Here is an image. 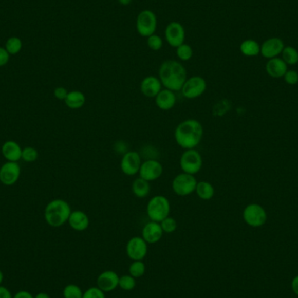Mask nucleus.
I'll return each mask as SVG.
<instances>
[{
	"instance_id": "nucleus-19",
	"label": "nucleus",
	"mask_w": 298,
	"mask_h": 298,
	"mask_svg": "<svg viewBox=\"0 0 298 298\" xmlns=\"http://www.w3.org/2000/svg\"><path fill=\"white\" fill-rule=\"evenodd\" d=\"M156 106L163 111H169L175 106L176 104V95L169 89H161V92L155 97Z\"/></svg>"
},
{
	"instance_id": "nucleus-41",
	"label": "nucleus",
	"mask_w": 298,
	"mask_h": 298,
	"mask_svg": "<svg viewBox=\"0 0 298 298\" xmlns=\"http://www.w3.org/2000/svg\"><path fill=\"white\" fill-rule=\"evenodd\" d=\"M13 298H34L31 293L26 291V290H21L15 294Z\"/></svg>"
},
{
	"instance_id": "nucleus-45",
	"label": "nucleus",
	"mask_w": 298,
	"mask_h": 298,
	"mask_svg": "<svg viewBox=\"0 0 298 298\" xmlns=\"http://www.w3.org/2000/svg\"><path fill=\"white\" fill-rule=\"evenodd\" d=\"M3 280H4V274L3 272H2L1 270H0V285H1V284H2V283H3Z\"/></svg>"
},
{
	"instance_id": "nucleus-42",
	"label": "nucleus",
	"mask_w": 298,
	"mask_h": 298,
	"mask_svg": "<svg viewBox=\"0 0 298 298\" xmlns=\"http://www.w3.org/2000/svg\"><path fill=\"white\" fill-rule=\"evenodd\" d=\"M292 289L294 292L298 295V276L294 278V280L292 281Z\"/></svg>"
},
{
	"instance_id": "nucleus-6",
	"label": "nucleus",
	"mask_w": 298,
	"mask_h": 298,
	"mask_svg": "<svg viewBox=\"0 0 298 298\" xmlns=\"http://www.w3.org/2000/svg\"><path fill=\"white\" fill-rule=\"evenodd\" d=\"M197 180L193 175L181 173L176 175L172 181L173 191L180 196H187L195 192Z\"/></svg>"
},
{
	"instance_id": "nucleus-30",
	"label": "nucleus",
	"mask_w": 298,
	"mask_h": 298,
	"mask_svg": "<svg viewBox=\"0 0 298 298\" xmlns=\"http://www.w3.org/2000/svg\"><path fill=\"white\" fill-rule=\"evenodd\" d=\"M146 272V266L142 261H134L129 267V273L133 277H141Z\"/></svg>"
},
{
	"instance_id": "nucleus-3",
	"label": "nucleus",
	"mask_w": 298,
	"mask_h": 298,
	"mask_svg": "<svg viewBox=\"0 0 298 298\" xmlns=\"http://www.w3.org/2000/svg\"><path fill=\"white\" fill-rule=\"evenodd\" d=\"M72 210L68 202L61 199H56L49 202L45 210V219L47 224L53 228L63 226L68 221Z\"/></svg>"
},
{
	"instance_id": "nucleus-39",
	"label": "nucleus",
	"mask_w": 298,
	"mask_h": 298,
	"mask_svg": "<svg viewBox=\"0 0 298 298\" xmlns=\"http://www.w3.org/2000/svg\"><path fill=\"white\" fill-rule=\"evenodd\" d=\"M10 54L6 48L0 47V66H4L8 63Z\"/></svg>"
},
{
	"instance_id": "nucleus-37",
	"label": "nucleus",
	"mask_w": 298,
	"mask_h": 298,
	"mask_svg": "<svg viewBox=\"0 0 298 298\" xmlns=\"http://www.w3.org/2000/svg\"><path fill=\"white\" fill-rule=\"evenodd\" d=\"M284 77V81L289 85H295L298 83V73L294 70L287 71Z\"/></svg>"
},
{
	"instance_id": "nucleus-14",
	"label": "nucleus",
	"mask_w": 298,
	"mask_h": 298,
	"mask_svg": "<svg viewBox=\"0 0 298 298\" xmlns=\"http://www.w3.org/2000/svg\"><path fill=\"white\" fill-rule=\"evenodd\" d=\"M21 175V166L17 162L8 161L0 169V181L6 186H12L17 182Z\"/></svg>"
},
{
	"instance_id": "nucleus-20",
	"label": "nucleus",
	"mask_w": 298,
	"mask_h": 298,
	"mask_svg": "<svg viewBox=\"0 0 298 298\" xmlns=\"http://www.w3.org/2000/svg\"><path fill=\"white\" fill-rule=\"evenodd\" d=\"M68 222L72 230L80 232L87 230L90 224L88 215L81 210L72 211L69 216Z\"/></svg>"
},
{
	"instance_id": "nucleus-26",
	"label": "nucleus",
	"mask_w": 298,
	"mask_h": 298,
	"mask_svg": "<svg viewBox=\"0 0 298 298\" xmlns=\"http://www.w3.org/2000/svg\"><path fill=\"white\" fill-rule=\"evenodd\" d=\"M241 53L247 57H254L261 52V47L256 41L253 40H247L244 41L240 46Z\"/></svg>"
},
{
	"instance_id": "nucleus-7",
	"label": "nucleus",
	"mask_w": 298,
	"mask_h": 298,
	"mask_svg": "<svg viewBox=\"0 0 298 298\" xmlns=\"http://www.w3.org/2000/svg\"><path fill=\"white\" fill-rule=\"evenodd\" d=\"M157 28V17L150 10H144L138 15L136 20V29L142 37L148 38L155 34Z\"/></svg>"
},
{
	"instance_id": "nucleus-8",
	"label": "nucleus",
	"mask_w": 298,
	"mask_h": 298,
	"mask_svg": "<svg viewBox=\"0 0 298 298\" xmlns=\"http://www.w3.org/2000/svg\"><path fill=\"white\" fill-rule=\"evenodd\" d=\"M207 82L204 78L201 76H193L190 79H187L184 83L181 92L186 99H196L203 95L206 92Z\"/></svg>"
},
{
	"instance_id": "nucleus-31",
	"label": "nucleus",
	"mask_w": 298,
	"mask_h": 298,
	"mask_svg": "<svg viewBox=\"0 0 298 298\" xmlns=\"http://www.w3.org/2000/svg\"><path fill=\"white\" fill-rule=\"evenodd\" d=\"M176 54L178 58L182 61H190L193 57V49L190 45L183 43L176 47Z\"/></svg>"
},
{
	"instance_id": "nucleus-18",
	"label": "nucleus",
	"mask_w": 298,
	"mask_h": 298,
	"mask_svg": "<svg viewBox=\"0 0 298 298\" xmlns=\"http://www.w3.org/2000/svg\"><path fill=\"white\" fill-rule=\"evenodd\" d=\"M284 42L278 38H272L265 41L261 46V53L264 58L273 59L283 52Z\"/></svg>"
},
{
	"instance_id": "nucleus-43",
	"label": "nucleus",
	"mask_w": 298,
	"mask_h": 298,
	"mask_svg": "<svg viewBox=\"0 0 298 298\" xmlns=\"http://www.w3.org/2000/svg\"><path fill=\"white\" fill-rule=\"evenodd\" d=\"M34 298H51V296L45 292L38 293L37 295H35Z\"/></svg>"
},
{
	"instance_id": "nucleus-23",
	"label": "nucleus",
	"mask_w": 298,
	"mask_h": 298,
	"mask_svg": "<svg viewBox=\"0 0 298 298\" xmlns=\"http://www.w3.org/2000/svg\"><path fill=\"white\" fill-rule=\"evenodd\" d=\"M67 107L70 109H80L86 103V96L81 91L69 92L65 100Z\"/></svg>"
},
{
	"instance_id": "nucleus-40",
	"label": "nucleus",
	"mask_w": 298,
	"mask_h": 298,
	"mask_svg": "<svg viewBox=\"0 0 298 298\" xmlns=\"http://www.w3.org/2000/svg\"><path fill=\"white\" fill-rule=\"evenodd\" d=\"M0 298H13L11 291L6 287L0 285Z\"/></svg>"
},
{
	"instance_id": "nucleus-16",
	"label": "nucleus",
	"mask_w": 298,
	"mask_h": 298,
	"mask_svg": "<svg viewBox=\"0 0 298 298\" xmlns=\"http://www.w3.org/2000/svg\"><path fill=\"white\" fill-rule=\"evenodd\" d=\"M163 233L160 222L151 221L144 226L142 238L146 241V244H156L162 238Z\"/></svg>"
},
{
	"instance_id": "nucleus-24",
	"label": "nucleus",
	"mask_w": 298,
	"mask_h": 298,
	"mask_svg": "<svg viewBox=\"0 0 298 298\" xmlns=\"http://www.w3.org/2000/svg\"><path fill=\"white\" fill-rule=\"evenodd\" d=\"M195 193L201 200L210 201L215 195V189L209 181H199L196 185Z\"/></svg>"
},
{
	"instance_id": "nucleus-4",
	"label": "nucleus",
	"mask_w": 298,
	"mask_h": 298,
	"mask_svg": "<svg viewBox=\"0 0 298 298\" xmlns=\"http://www.w3.org/2000/svg\"><path fill=\"white\" fill-rule=\"evenodd\" d=\"M171 206L169 199L163 195H155L149 200L146 206V214L153 221L161 222L170 216Z\"/></svg>"
},
{
	"instance_id": "nucleus-44",
	"label": "nucleus",
	"mask_w": 298,
	"mask_h": 298,
	"mask_svg": "<svg viewBox=\"0 0 298 298\" xmlns=\"http://www.w3.org/2000/svg\"><path fill=\"white\" fill-rule=\"evenodd\" d=\"M118 1H119V3L122 5V6H128V5L131 4L133 0H118Z\"/></svg>"
},
{
	"instance_id": "nucleus-29",
	"label": "nucleus",
	"mask_w": 298,
	"mask_h": 298,
	"mask_svg": "<svg viewBox=\"0 0 298 298\" xmlns=\"http://www.w3.org/2000/svg\"><path fill=\"white\" fill-rule=\"evenodd\" d=\"M83 291L76 284H68L64 288V298H82Z\"/></svg>"
},
{
	"instance_id": "nucleus-28",
	"label": "nucleus",
	"mask_w": 298,
	"mask_h": 298,
	"mask_svg": "<svg viewBox=\"0 0 298 298\" xmlns=\"http://www.w3.org/2000/svg\"><path fill=\"white\" fill-rule=\"evenodd\" d=\"M6 49L9 54H17L22 49V41L20 38H10L8 41H6Z\"/></svg>"
},
{
	"instance_id": "nucleus-9",
	"label": "nucleus",
	"mask_w": 298,
	"mask_h": 298,
	"mask_svg": "<svg viewBox=\"0 0 298 298\" xmlns=\"http://www.w3.org/2000/svg\"><path fill=\"white\" fill-rule=\"evenodd\" d=\"M244 220L248 225L251 227H261L266 222L267 214L261 205L252 203L244 209Z\"/></svg>"
},
{
	"instance_id": "nucleus-12",
	"label": "nucleus",
	"mask_w": 298,
	"mask_h": 298,
	"mask_svg": "<svg viewBox=\"0 0 298 298\" xmlns=\"http://www.w3.org/2000/svg\"><path fill=\"white\" fill-rule=\"evenodd\" d=\"M163 174V166L160 161L156 160H147L141 164L139 171L140 177L149 181L158 180Z\"/></svg>"
},
{
	"instance_id": "nucleus-13",
	"label": "nucleus",
	"mask_w": 298,
	"mask_h": 298,
	"mask_svg": "<svg viewBox=\"0 0 298 298\" xmlns=\"http://www.w3.org/2000/svg\"><path fill=\"white\" fill-rule=\"evenodd\" d=\"M165 36L169 45L173 47H178L185 41V29L181 24L173 21L166 26Z\"/></svg>"
},
{
	"instance_id": "nucleus-35",
	"label": "nucleus",
	"mask_w": 298,
	"mask_h": 298,
	"mask_svg": "<svg viewBox=\"0 0 298 298\" xmlns=\"http://www.w3.org/2000/svg\"><path fill=\"white\" fill-rule=\"evenodd\" d=\"M38 156L39 155H38L37 150L33 147L28 146L22 150V159L26 162H32L36 161Z\"/></svg>"
},
{
	"instance_id": "nucleus-38",
	"label": "nucleus",
	"mask_w": 298,
	"mask_h": 298,
	"mask_svg": "<svg viewBox=\"0 0 298 298\" xmlns=\"http://www.w3.org/2000/svg\"><path fill=\"white\" fill-rule=\"evenodd\" d=\"M67 95H68L67 90L65 87H62V86L57 87L54 90V96L60 101H65Z\"/></svg>"
},
{
	"instance_id": "nucleus-15",
	"label": "nucleus",
	"mask_w": 298,
	"mask_h": 298,
	"mask_svg": "<svg viewBox=\"0 0 298 298\" xmlns=\"http://www.w3.org/2000/svg\"><path fill=\"white\" fill-rule=\"evenodd\" d=\"M120 276L113 270H106L99 275L97 287L104 292H111L119 287Z\"/></svg>"
},
{
	"instance_id": "nucleus-36",
	"label": "nucleus",
	"mask_w": 298,
	"mask_h": 298,
	"mask_svg": "<svg viewBox=\"0 0 298 298\" xmlns=\"http://www.w3.org/2000/svg\"><path fill=\"white\" fill-rule=\"evenodd\" d=\"M82 298H106V295L99 287H92L83 293Z\"/></svg>"
},
{
	"instance_id": "nucleus-10",
	"label": "nucleus",
	"mask_w": 298,
	"mask_h": 298,
	"mask_svg": "<svg viewBox=\"0 0 298 298\" xmlns=\"http://www.w3.org/2000/svg\"><path fill=\"white\" fill-rule=\"evenodd\" d=\"M126 251L133 261H142L147 254V244L143 238L135 236L127 241Z\"/></svg>"
},
{
	"instance_id": "nucleus-2",
	"label": "nucleus",
	"mask_w": 298,
	"mask_h": 298,
	"mask_svg": "<svg viewBox=\"0 0 298 298\" xmlns=\"http://www.w3.org/2000/svg\"><path fill=\"white\" fill-rule=\"evenodd\" d=\"M159 79L165 88L173 92L181 91L187 81L186 68L174 60L164 61L159 69Z\"/></svg>"
},
{
	"instance_id": "nucleus-32",
	"label": "nucleus",
	"mask_w": 298,
	"mask_h": 298,
	"mask_svg": "<svg viewBox=\"0 0 298 298\" xmlns=\"http://www.w3.org/2000/svg\"><path fill=\"white\" fill-rule=\"evenodd\" d=\"M135 285H136V281H135V278L133 277L132 275H125L120 277L119 287L121 290L130 291L135 289Z\"/></svg>"
},
{
	"instance_id": "nucleus-25",
	"label": "nucleus",
	"mask_w": 298,
	"mask_h": 298,
	"mask_svg": "<svg viewBox=\"0 0 298 298\" xmlns=\"http://www.w3.org/2000/svg\"><path fill=\"white\" fill-rule=\"evenodd\" d=\"M151 187L149 181L139 177L132 184V192L137 198H145L149 195Z\"/></svg>"
},
{
	"instance_id": "nucleus-17",
	"label": "nucleus",
	"mask_w": 298,
	"mask_h": 298,
	"mask_svg": "<svg viewBox=\"0 0 298 298\" xmlns=\"http://www.w3.org/2000/svg\"><path fill=\"white\" fill-rule=\"evenodd\" d=\"M161 84L160 79L155 76H147L144 78L141 83V92L146 97L155 98L161 91Z\"/></svg>"
},
{
	"instance_id": "nucleus-21",
	"label": "nucleus",
	"mask_w": 298,
	"mask_h": 298,
	"mask_svg": "<svg viewBox=\"0 0 298 298\" xmlns=\"http://www.w3.org/2000/svg\"><path fill=\"white\" fill-rule=\"evenodd\" d=\"M2 154L9 161L17 162L22 158V149L15 141H6L2 146Z\"/></svg>"
},
{
	"instance_id": "nucleus-34",
	"label": "nucleus",
	"mask_w": 298,
	"mask_h": 298,
	"mask_svg": "<svg viewBox=\"0 0 298 298\" xmlns=\"http://www.w3.org/2000/svg\"><path fill=\"white\" fill-rule=\"evenodd\" d=\"M147 46H148L149 48L153 50V51H159L162 48V46H163V41L160 36H158L156 34H153L151 36H149L147 38Z\"/></svg>"
},
{
	"instance_id": "nucleus-5",
	"label": "nucleus",
	"mask_w": 298,
	"mask_h": 298,
	"mask_svg": "<svg viewBox=\"0 0 298 298\" xmlns=\"http://www.w3.org/2000/svg\"><path fill=\"white\" fill-rule=\"evenodd\" d=\"M180 166L183 173L195 175L202 167V157L197 150L187 149L181 155Z\"/></svg>"
},
{
	"instance_id": "nucleus-33",
	"label": "nucleus",
	"mask_w": 298,
	"mask_h": 298,
	"mask_svg": "<svg viewBox=\"0 0 298 298\" xmlns=\"http://www.w3.org/2000/svg\"><path fill=\"white\" fill-rule=\"evenodd\" d=\"M160 224H161V229L163 230V232L166 233V234H171L177 230V221H175V219L171 216L165 218L163 221L160 222Z\"/></svg>"
},
{
	"instance_id": "nucleus-11",
	"label": "nucleus",
	"mask_w": 298,
	"mask_h": 298,
	"mask_svg": "<svg viewBox=\"0 0 298 298\" xmlns=\"http://www.w3.org/2000/svg\"><path fill=\"white\" fill-rule=\"evenodd\" d=\"M141 164L142 161L141 155L136 151H128L121 158V171L128 176L137 175L141 169Z\"/></svg>"
},
{
	"instance_id": "nucleus-22",
	"label": "nucleus",
	"mask_w": 298,
	"mask_h": 298,
	"mask_svg": "<svg viewBox=\"0 0 298 298\" xmlns=\"http://www.w3.org/2000/svg\"><path fill=\"white\" fill-rule=\"evenodd\" d=\"M266 71L268 74L273 78L284 77L286 73L287 64L282 59L273 58L268 61L266 65Z\"/></svg>"
},
{
	"instance_id": "nucleus-1",
	"label": "nucleus",
	"mask_w": 298,
	"mask_h": 298,
	"mask_svg": "<svg viewBox=\"0 0 298 298\" xmlns=\"http://www.w3.org/2000/svg\"><path fill=\"white\" fill-rule=\"evenodd\" d=\"M203 126L200 121L190 119L179 124L175 130L176 143L183 149H194L201 143Z\"/></svg>"
},
{
	"instance_id": "nucleus-27",
	"label": "nucleus",
	"mask_w": 298,
	"mask_h": 298,
	"mask_svg": "<svg viewBox=\"0 0 298 298\" xmlns=\"http://www.w3.org/2000/svg\"><path fill=\"white\" fill-rule=\"evenodd\" d=\"M283 61L287 65H295L298 62V52L296 49L291 46L284 47L283 52Z\"/></svg>"
}]
</instances>
